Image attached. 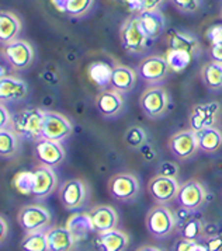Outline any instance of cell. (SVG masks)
Masks as SVG:
<instances>
[{
	"label": "cell",
	"mask_w": 222,
	"mask_h": 251,
	"mask_svg": "<svg viewBox=\"0 0 222 251\" xmlns=\"http://www.w3.org/2000/svg\"><path fill=\"white\" fill-rule=\"evenodd\" d=\"M169 48L176 50H183L186 53H189L192 58H197L201 53V44L195 35H193L192 32H186V31H172L169 34Z\"/></svg>",
	"instance_id": "22"
},
{
	"label": "cell",
	"mask_w": 222,
	"mask_h": 251,
	"mask_svg": "<svg viewBox=\"0 0 222 251\" xmlns=\"http://www.w3.org/2000/svg\"><path fill=\"white\" fill-rule=\"evenodd\" d=\"M138 80V73L130 66L115 65L111 69L110 87L112 90L120 91L121 94L130 93L135 87Z\"/></svg>",
	"instance_id": "20"
},
{
	"label": "cell",
	"mask_w": 222,
	"mask_h": 251,
	"mask_svg": "<svg viewBox=\"0 0 222 251\" xmlns=\"http://www.w3.org/2000/svg\"><path fill=\"white\" fill-rule=\"evenodd\" d=\"M128 246H130L128 234L118 229L101 233L97 239V247L100 251H127Z\"/></svg>",
	"instance_id": "25"
},
{
	"label": "cell",
	"mask_w": 222,
	"mask_h": 251,
	"mask_svg": "<svg viewBox=\"0 0 222 251\" xmlns=\"http://www.w3.org/2000/svg\"><path fill=\"white\" fill-rule=\"evenodd\" d=\"M109 194L112 200L121 202L134 201L141 192V182L131 173H117L109 180Z\"/></svg>",
	"instance_id": "7"
},
{
	"label": "cell",
	"mask_w": 222,
	"mask_h": 251,
	"mask_svg": "<svg viewBox=\"0 0 222 251\" xmlns=\"http://www.w3.org/2000/svg\"><path fill=\"white\" fill-rule=\"evenodd\" d=\"M177 231H179V236L183 237V239L198 241L201 237L205 236V226L198 218L193 216L192 219L184 222L183 225H179Z\"/></svg>",
	"instance_id": "31"
},
{
	"label": "cell",
	"mask_w": 222,
	"mask_h": 251,
	"mask_svg": "<svg viewBox=\"0 0 222 251\" xmlns=\"http://www.w3.org/2000/svg\"><path fill=\"white\" fill-rule=\"evenodd\" d=\"M148 141V133L139 125H132L124 133V143L130 149H142Z\"/></svg>",
	"instance_id": "33"
},
{
	"label": "cell",
	"mask_w": 222,
	"mask_h": 251,
	"mask_svg": "<svg viewBox=\"0 0 222 251\" xmlns=\"http://www.w3.org/2000/svg\"><path fill=\"white\" fill-rule=\"evenodd\" d=\"M23 24L17 14L11 11H1L0 13V42L6 45L11 41L17 40L20 35Z\"/></svg>",
	"instance_id": "24"
},
{
	"label": "cell",
	"mask_w": 222,
	"mask_h": 251,
	"mask_svg": "<svg viewBox=\"0 0 222 251\" xmlns=\"http://www.w3.org/2000/svg\"><path fill=\"white\" fill-rule=\"evenodd\" d=\"M201 80L210 90H221L222 89V63L210 60L201 69Z\"/></svg>",
	"instance_id": "30"
},
{
	"label": "cell",
	"mask_w": 222,
	"mask_h": 251,
	"mask_svg": "<svg viewBox=\"0 0 222 251\" xmlns=\"http://www.w3.org/2000/svg\"><path fill=\"white\" fill-rule=\"evenodd\" d=\"M14 115H11L4 104L0 105V129H13Z\"/></svg>",
	"instance_id": "38"
},
{
	"label": "cell",
	"mask_w": 222,
	"mask_h": 251,
	"mask_svg": "<svg viewBox=\"0 0 222 251\" xmlns=\"http://www.w3.org/2000/svg\"><path fill=\"white\" fill-rule=\"evenodd\" d=\"M50 251H73L78 240L66 226H55L47 230Z\"/></svg>",
	"instance_id": "21"
},
{
	"label": "cell",
	"mask_w": 222,
	"mask_h": 251,
	"mask_svg": "<svg viewBox=\"0 0 222 251\" xmlns=\"http://www.w3.org/2000/svg\"><path fill=\"white\" fill-rule=\"evenodd\" d=\"M72 132H73V125L65 115L55 111H45L41 139L61 143L71 136Z\"/></svg>",
	"instance_id": "11"
},
{
	"label": "cell",
	"mask_w": 222,
	"mask_h": 251,
	"mask_svg": "<svg viewBox=\"0 0 222 251\" xmlns=\"http://www.w3.org/2000/svg\"><path fill=\"white\" fill-rule=\"evenodd\" d=\"M197 138H198L200 151H204V153H215L221 149L222 132L215 126L205 128L202 131L197 132Z\"/></svg>",
	"instance_id": "29"
},
{
	"label": "cell",
	"mask_w": 222,
	"mask_h": 251,
	"mask_svg": "<svg viewBox=\"0 0 222 251\" xmlns=\"http://www.w3.org/2000/svg\"><path fill=\"white\" fill-rule=\"evenodd\" d=\"M111 69L107 63H103V62H94L89 69V76L90 79L97 86H100L103 89H106L107 86H110V76H111Z\"/></svg>",
	"instance_id": "34"
},
{
	"label": "cell",
	"mask_w": 222,
	"mask_h": 251,
	"mask_svg": "<svg viewBox=\"0 0 222 251\" xmlns=\"http://www.w3.org/2000/svg\"><path fill=\"white\" fill-rule=\"evenodd\" d=\"M197 243L198 241L187 240V239L179 237L177 240L174 241V244H173V251H194Z\"/></svg>",
	"instance_id": "40"
},
{
	"label": "cell",
	"mask_w": 222,
	"mask_h": 251,
	"mask_svg": "<svg viewBox=\"0 0 222 251\" xmlns=\"http://www.w3.org/2000/svg\"><path fill=\"white\" fill-rule=\"evenodd\" d=\"M173 6L184 14H193L200 10L202 0H170Z\"/></svg>",
	"instance_id": "37"
},
{
	"label": "cell",
	"mask_w": 222,
	"mask_h": 251,
	"mask_svg": "<svg viewBox=\"0 0 222 251\" xmlns=\"http://www.w3.org/2000/svg\"><path fill=\"white\" fill-rule=\"evenodd\" d=\"M179 190H180V184L177 178L163 176V174H158L152 177L151 181L148 182L149 195L161 205L169 203L173 200H176Z\"/></svg>",
	"instance_id": "13"
},
{
	"label": "cell",
	"mask_w": 222,
	"mask_h": 251,
	"mask_svg": "<svg viewBox=\"0 0 222 251\" xmlns=\"http://www.w3.org/2000/svg\"><path fill=\"white\" fill-rule=\"evenodd\" d=\"M120 41L124 50L132 55H141L148 50L151 40L142 28L138 13L124 21L120 28Z\"/></svg>",
	"instance_id": "1"
},
{
	"label": "cell",
	"mask_w": 222,
	"mask_h": 251,
	"mask_svg": "<svg viewBox=\"0 0 222 251\" xmlns=\"http://www.w3.org/2000/svg\"><path fill=\"white\" fill-rule=\"evenodd\" d=\"M166 59H167L170 69L173 72H176V73H179V72L184 71L189 66V63H190V60L193 58L189 53H186L183 50H169L167 53H166Z\"/></svg>",
	"instance_id": "35"
},
{
	"label": "cell",
	"mask_w": 222,
	"mask_h": 251,
	"mask_svg": "<svg viewBox=\"0 0 222 251\" xmlns=\"http://www.w3.org/2000/svg\"><path fill=\"white\" fill-rule=\"evenodd\" d=\"M89 198L87 184L81 178H72L65 181L59 190V200L65 209L76 211L86 205Z\"/></svg>",
	"instance_id": "10"
},
{
	"label": "cell",
	"mask_w": 222,
	"mask_h": 251,
	"mask_svg": "<svg viewBox=\"0 0 222 251\" xmlns=\"http://www.w3.org/2000/svg\"><path fill=\"white\" fill-rule=\"evenodd\" d=\"M0 237H1V243L7 239V231H9V225H7V221L4 216L0 218Z\"/></svg>",
	"instance_id": "45"
},
{
	"label": "cell",
	"mask_w": 222,
	"mask_h": 251,
	"mask_svg": "<svg viewBox=\"0 0 222 251\" xmlns=\"http://www.w3.org/2000/svg\"><path fill=\"white\" fill-rule=\"evenodd\" d=\"M167 146L174 159L182 161L190 160L200 151L197 132H194L193 129H183L176 132L170 136Z\"/></svg>",
	"instance_id": "9"
},
{
	"label": "cell",
	"mask_w": 222,
	"mask_h": 251,
	"mask_svg": "<svg viewBox=\"0 0 222 251\" xmlns=\"http://www.w3.org/2000/svg\"><path fill=\"white\" fill-rule=\"evenodd\" d=\"M20 135L14 129H0V156L11 159L19 154L21 149Z\"/></svg>",
	"instance_id": "28"
},
{
	"label": "cell",
	"mask_w": 222,
	"mask_h": 251,
	"mask_svg": "<svg viewBox=\"0 0 222 251\" xmlns=\"http://www.w3.org/2000/svg\"><path fill=\"white\" fill-rule=\"evenodd\" d=\"M208 56L212 62L222 63V42L211 44L208 48Z\"/></svg>",
	"instance_id": "42"
},
{
	"label": "cell",
	"mask_w": 222,
	"mask_h": 251,
	"mask_svg": "<svg viewBox=\"0 0 222 251\" xmlns=\"http://www.w3.org/2000/svg\"><path fill=\"white\" fill-rule=\"evenodd\" d=\"M221 19H222V9H221Z\"/></svg>",
	"instance_id": "47"
},
{
	"label": "cell",
	"mask_w": 222,
	"mask_h": 251,
	"mask_svg": "<svg viewBox=\"0 0 222 251\" xmlns=\"http://www.w3.org/2000/svg\"><path fill=\"white\" fill-rule=\"evenodd\" d=\"M205 35H207V38L210 41V45L211 44H217V42H222V24L221 25L215 24V25L210 27L207 30V32H205Z\"/></svg>",
	"instance_id": "41"
},
{
	"label": "cell",
	"mask_w": 222,
	"mask_h": 251,
	"mask_svg": "<svg viewBox=\"0 0 222 251\" xmlns=\"http://www.w3.org/2000/svg\"><path fill=\"white\" fill-rule=\"evenodd\" d=\"M13 187L23 195H31L34 187V171H20L13 180Z\"/></svg>",
	"instance_id": "36"
},
{
	"label": "cell",
	"mask_w": 222,
	"mask_h": 251,
	"mask_svg": "<svg viewBox=\"0 0 222 251\" xmlns=\"http://www.w3.org/2000/svg\"><path fill=\"white\" fill-rule=\"evenodd\" d=\"M52 3L69 17H83L94 6V0H52Z\"/></svg>",
	"instance_id": "27"
},
{
	"label": "cell",
	"mask_w": 222,
	"mask_h": 251,
	"mask_svg": "<svg viewBox=\"0 0 222 251\" xmlns=\"http://www.w3.org/2000/svg\"><path fill=\"white\" fill-rule=\"evenodd\" d=\"M220 111H221V107L217 101L195 105L189 117L190 129H193L194 132H200L205 128L214 126L218 121Z\"/></svg>",
	"instance_id": "14"
},
{
	"label": "cell",
	"mask_w": 222,
	"mask_h": 251,
	"mask_svg": "<svg viewBox=\"0 0 222 251\" xmlns=\"http://www.w3.org/2000/svg\"><path fill=\"white\" fill-rule=\"evenodd\" d=\"M35 153L38 156V160L44 166L58 167L65 159V151L59 142L38 139L35 142Z\"/></svg>",
	"instance_id": "18"
},
{
	"label": "cell",
	"mask_w": 222,
	"mask_h": 251,
	"mask_svg": "<svg viewBox=\"0 0 222 251\" xmlns=\"http://www.w3.org/2000/svg\"><path fill=\"white\" fill-rule=\"evenodd\" d=\"M28 94L27 83L14 76H1L0 79V100L1 104L6 102H19Z\"/></svg>",
	"instance_id": "17"
},
{
	"label": "cell",
	"mask_w": 222,
	"mask_h": 251,
	"mask_svg": "<svg viewBox=\"0 0 222 251\" xmlns=\"http://www.w3.org/2000/svg\"><path fill=\"white\" fill-rule=\"evenodd\" d=\"M177 173H179V169L177 166L172 163V161H165L161 164V173L159 174H163V176H169V177H177Z\"/></svg>",
	"instance_id": "44"
},
{
	"label": "cell",
	"mask_w": 222,
	"mask_h": 251,
	"mask_svg": "<svg viewBox=\"0 0 222 251\" xmlns=\"http://www.w3.org/2000/svg\"><path fill=\"white\" fill-rule=\"evenodd\" d=\"M17 221L26 233L47 231L52 223V215L45 206L38 203H31L21 208L17 215Z\"/></svg>",
	"instance_id": "5"
},
{
	"label": "cell",
	"mask_w": 222,
	"mask_h": 251,
	"mask_svg": "<svg viewBox=\"0 0 222 251\" xmlns=\"http://www.w3.org/2000/svg\"><path fill=\"white\" fill-rule=\"evenodd\" d=\"M204 246H205L207 251H222V236L220 234L207 236Z\"/></svg>",
	"instance_id": "39"
},
{
	"label": "cell",
	"mask_w": 222,
	"mask_h": 251,
	"mask_svg": "<svg viewBox=\"0 0 222 251\" xmlns=\"http://www.w3.org/2000/svg\"><path fill=\"white\" fill-rule=\"evenodd\" d=\"M89 215H90L91 223H93V229L99 234L117 229V226H118V213L112 206L99 205V206L93 208L89 212Z\"/></svg>",
	"instance_id": "19"
},
{
	"label": "cell",
	"mask_w": 222,
	"mask_h": 251,
	"mask_svg": "<svg viewBox=\"0 0 222 251\" xmlns=\"http://www.w3.org/2000/svg\"><path fill=\"white\" fill-rule=\"evenodd\" d=\"M21 251H50L47 241V231L26 233L20 243Z\"/></svg>",
	"instance_id": "32"
},
{
	"label": "cell",
	"mask_w": 222,
	"mask_h": 251,
	"mask_svg": "<svg viewBox=\"0 0 222 251\" xmlns=\"http://www.w3.org/2000/svg\"><path fill=\"white\" fill-rule=\"evenodd\" d=\"M170 105V96L166 89L161 86H151L139 97V107L142 112L151 118L158 120L166 115Z\"/></svg>",
	"instance_id": "4"
},
{
	"label": "cell",
	"mask_w": 222,
	"mask_h": 251,
	"mask_svg": "<svg viewBox=\"0 0 222 251\" xmlns=\"http://www.w3.org/2000/svg\"><path fill=\"white\" fill-rule=\"evenodd\" d=\"M65 226L72 231V234L76 237L78 241L86 240L89 237V234L94 231L89 213H75V215H72Z\"/></svg>",
	"instance_id": "26"
},
{
	"label": "cell",
	"mask_w": 222,
	"mask_h": 251,
	"mask_svg": "<svg viewBox=\"0 0 222 251\" xmlns=\"http://www.w3.org/2000/svg\"><path fill=\"white\" fill-rule=\"evenodd\" d=\"M174 201L179 205V208L193 212L198 211L207 202V191L201 182L189 180L180 185V190Z\"/></svg>",
	"instance_id": "12"
},
{
	"label": "cell",
	"mask_w": 222,
	"mask_h": 251,
	"mask_svg": "<svg viewBox=\"0 0 222 251\" xmlns=\"http://www.w3.org/2000/svg\"><path fill=\"white\" fill-rule=\"evenodd\" d=\"M58 187V176L50 166L41 164L34 170V187H32V197L37 201H42L48 198Z\"/></svg>",
	"instance_id": "15"
},
{
	"label": "cell",
	"mask_w": 222,
	"mask_h": 251,
	"mask_svg": "<svg viewBox=\"0 0 222 251\" xmlns=\"http://www.w3.org/2000/svg\"><path fill=\"white\" fill-rule=\"evenodd\" d=\"M167 0H139V11L142 10H158L162 4Z\"/></svg>",
	"instance_id": "43"
},
{
	"label": "cell",
	"mask_w": 222,
	"mask_h": 251,
	"mask_svg": "<svg viewBox=\"0 0 222 251\" xmlns=\"http://www.w3.org/2000/svg\"><path fill=\"white\" fill-rule=\"evenodd\" d=\"M172 72L166 56L161 55H149L139 62L138 65V77L146 84L158 86L167 79L169 73Z\"/></svg>",
	"instance_id": "6"
},
{
	"label": "cell",
	"mask_w": 222,
	"mask_h": 251,
	"mask_svg": "<svg viewBox=\"0 0 222 251\" xmlns=\"http://www.w3.org/2000/svg\"><path fill=\"white\" fill-rule=\"evenodd\" d=\"M146 229L155 239H166L177 229L176 215L166 205H156L146 215Z\"/></svg>",
	"instance_id": "2"
},
{
	"label": "cell",
	"mask_w": 222,
	"mask_h": 251,
	"mask_svg": "<svg viewBox=\"0 0 222 251\" xmlns=\"http://www.w3.org/2000/svg\"><path fill=\"white\" fill-rule=\"evenodd\" d=\"M139 23L145 34L151 41L158 40L166 28V17L161 9L158 10H142L138 13Z\"/></svg>",
	"instance_id": "23"
},
{
	"label": "cell",
	"mask_w": 222,
	"mask_h": 251,
	"mask_svg": "<svg viewBox=\"0 0 222 251\" xmlns=\"http://www.w3.org/2000/svg\"><path fill=\"white\" fill-rule=\"evenodd\" d=\"M137 251H163L161 247H156V246H142Z\"/></svg>",
	"instance_id": "46"
},
{
	"label": "cell",
	"mask_w": 222,
	"mask_h": 251,
	"mask_svg": "<svg viewBox=\"0 0 222 251\" xmlns=\"http://www.w3.org/2000/svg\"><path fill=\"white\" fill-rule=\"evenodd\" d=\"M44 120H45V110L26 108L14 115L13 129L17 132L21 138H27L30 141L37 142L41 139Z\"/></svg>",
	"instance_id": "3"
},
{
	"label": "cell",
	"mask_w": 222,
	"mask_h": 251,
	"mask_svg": "<svg viewBox=\"0 0 222 251\" xmlns=\"http://www.w3.org/2000/svg\"><path fill=\"white\" fill-rule=\"evenodd\" d=\"M96 108L104 118H115L124 111V97L120 91L103 89L96 97Z\"/></svg>",
	"instance_id": "16"
},
{
	"label": "cell",
	"mask_w": 222,
	"mask_h": 251,
	"mask_svg": "<svg viewBox=\"0 0 222 251\" xmlns=\"http://www.w3.org/2000/svg\"><path fill=\"white\" fill-rule=\"evenodd\" d=\"M1 53L14 71H26L32 63L35 56L34 48L30 42L20 38L3 45Z\"/></svg>",
	"instance_id": "8"
}]
</instances>
